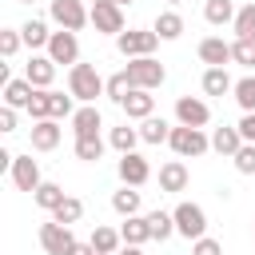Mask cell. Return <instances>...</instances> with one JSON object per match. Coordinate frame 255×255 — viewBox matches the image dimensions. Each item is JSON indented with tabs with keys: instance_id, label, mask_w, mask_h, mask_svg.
<instances>
[{
	"instance_id": "cb8c5ba5",
	"label": "cell",
	"mask_w": 255,
	"mask_h": 255,
	"mask_svg": "<svg viewBox=\"0 0 255 255\" xmlns=\"http://www.w3.org/2000/svg\"><path fill=\"white\" fill-rule=\"evenodd\" d=\"M151 32H155L159 40H179V36H183V16H179V12H159L155 24H151Z\"/></svg>"
},
{
	"instance_id": "5bb4252c",
	"label": "cell",
	"mask_w": 255,
	"mask_h": 255,
	"mask_svg": "<svg viewBox=\"0 0 255 255\" xmlns=\"http://www.w3.org/2000/svg\"><path fill=\"white\" fill-rule=\"evenodd\" d=\"M120 108H124V116H128V120H139V124H143V120L155 112V96H151V92H143V88H131V92L124 96V104H120Z\"/></svg>"
},
{
	"instance_id": "b9f144b4",
	"label": "cell",
	"mask_w": 255,
	"mask_h": 255,
	"mask_svg": "<svg viewBox=\"0 0 255 255\" xmlns=\"http://www.w3.org/2000/svg\"><path fill=\"white\" fill-rule=\"evenodd\" d=\"M235 128H239V135H243V143H255V112H243V120H239Z\"/></svg>"
},
{
	"instance_id": "60d3db41",
	"label": "cell",
	"mask_w": 255,
	"mask_h": 255,
	"mask_svg": "<svg viewBox=\"0 0 255 255\" xmlns=\"http://www.w3.org/2000/svg\"><path fill=\"white\" fill-rule=\"evenodd\" d=\"M191 255H223V243H219V239H211V235H203V239H195V243H191Z\"/></svg>"
},
{
	"instance_id": "f6af8a7d",
	"label": "cell",
	"mask_w": 255,
	"mask_h": 255,
	"mask_svg": "<svg viewBox=\"0 0 255 255\" xmlns=\"http://www.w3.org/2000/svg\"><path fill=\"white\" fill-rule=\"evenodd\" d=\"M116 255H143V247H131V243H124V247H120Z\"/></svg>"
},
{
	"instance_id": "f1b7e54d",
	"label": "cell",
	"mask_w": 255,
	"mask_h": 255,
	"mask_svg": "<svg viewBox=\"0 0 255 255\" xmlns=\"http://www.w3.org/2000/svg\"><path fill=\"white\" fill-rule=\"evenodd\" d=\"M139 203H143V199H139L135 187H120V191H112V207H116V215H124V219H128V215H139Z\"/></svg>"
},
{
	"instance_id": "6da1fadb",
	"label": "cell",
	"mask_w": 255,
	"mask_h": 255,
	"mask_svg": "<svg viewBox=\"0 0 255 255\" xmlns=\"http://www.w3.org/2000/svg\"><path fill=\"white\" fill-rule=\"evenodd\" d=\"M108 80L96 72V64H76L68 68V96H76L80 104H96V96H104Z\"/></svg>"
},
{
	"instance_id": "681fc988",
	"label": "cell",
	"mask_w": 255,
	"mask_h": 255,
	"mask_svg": "<svg viewBox=\"0 0 255 255\" xmlns=\"http://www.w3.org/2000/svg\"><path fill=\"white\" fill-rule=\"evenodd\" d=\"M167 4H183V0H167Z\"/></svg>"
},
{
	"instance_id": "484cf974",
	"label": "cell",
	"mask_w": 255,
	"mask_h": 255,
	"mask_svg": "<svg viewBox=\"0 0 255 255\" xmlns=\"http://www.w3.org/2000/svg\"><path fill=\"white\" fill-rule=\"evenodd\" d=\"M64 199H68V195H64V187H60V183H40V187L32 191V203H36L40 211H56Z\"/></svg>"
},
{
	"instance_id": "4fadbf2b",
	"label": "cell",
	"mask_w": 255,
	"mask_h": 255,
	"mask_svg": "<svg viewBox=\"0 0 255 255\" xmlns=\"http://www.w3.org/2000/svg\"><path fill=\"white\" fill-rule=\"evenodd\" d=\"M24 80H28L32 88L48 92V88H52V80H56V64H52V56H32V60H28V68H24Z\"/></svg>"
},
{
	"instance_id": "ffe728a7",
	"label": "cell",
	"mask_w": 255,
	"mask_h": 255,
	"mask_svg": "<svg viewBox=\"0 0 255 255\" xmlns=\"http://www.w3.org/2000/svg\"><path fill=\"white\" fill-rule=\"evenodd\" d=\"M120 235H124V243L143 247V243L151 239V223H147V215H128V219H124V227H120Z\"/></svg>"
},
{
	"instance_id": "4316f807",
	"label": "cell",
	"mask_w": 255,
	"mask_h": 255,
	"mask_svg": "<svg viewBox=\"0 0 255 255\" xmlns=\"http://www.w3.org/2000/svg\"><path fill=\"white\" fill-rule=\"evenodd\" d=\"M20 36H24V44H28V48H48V40H52L48 24H44V20H36V16L20 24Z\"/></svg>"
},
{
	"instance_id": "d590c367",
	"label": "cell",
	"mask_w": 255,
	"mask_h": 255,
	"mask_svg": "<svg viewBox=\"0 0 255 255\" xmlns=\"http://www.w3.org/2000/svg\"><path fill=\"white\" fill-rule=\"evenodd\" d=\"M131 92V80H128V72H116L112 80H108V88H104V96L108 100H116V104H124V96Z\"/></svg>"
},
{
	"instance_id": "83f0119b",
	"label": "cell",
	"mask_w": 255,
	"mask_h": 255,
	"mask_svg": "<svg viewBox=\"0 0 255 255\" xmlns=\"http://www.w3.org/2000/svg\"><path fill=\"white\" fill-rule=\"evenodd\" d=\"M108 143H112L120 155H128V151H135V143H139V128L120 124V128H112V131H108Z\"/></svg>"
},
{
	"instance_id": "2e32d148",
	"label": "cell",
	"mask_w": 255,
	"mask_h": 255,
	"mask_svg": "<svg viewBox=\"0 0 255 255\" xmlns=\"http://www.w3.org/2000/svg\"><path fill=\"white\" fill-rule=\"evenodd\" d=\"M100 128H104V116H100L96 104L76 108V116H72V131H76V135H100Z\"/></svg>"
},
{
	"instance_id": "5b68a950",
	"label": "cell",
	"mask_w": 255,
	"mask_h": 255,
	"mask_svg": "<svg viewBox=\"0 0 255 255\" xmlns=\"http://www.w3.org/2000/svg\"><path fill=\"white\" fill-rule=\"evenodd\" d=\"M167 143H171V151L179 159H199L203 151H211V139L203 135V128H183V124L171 128V139Z\"/></svg>"
},
{
	"instance_id": "8992f818",
	"label": "cell",
	"mask_w": 255,
	"mask_h": 255,
	"mask_svg": "<svg viewBox=\"0 0 255 255\" xmlns=\"http://www.w3.org/2000/svg\"><path fill=\"white\" fill-rule=\"evenodd\" d=\"M116 48H120V56L139 60V56H151V52L159 48V36H155L151 28H128V32L116 36Z\"/></svg>"
},
{
	"instance_id": "603a6c76",
	"label": "cell",
	"mask_w": 255,
	"mask_h": 255,
	"mask_svg": "<svg viewBox=\"0 0 255 255\" xmlns=\"http://www.w3.org/2000/svg\"><path fill=\"white\" fill-rule=\"evenodd\" d=\"M235 12H239V8H235L231 0H207V4H203V20H207V24H215V28L235 24Z\"/></svg>"
},
{
	"instance_id": "9a60e30c",
	"label": "cell",
	"mask_w": 255,
	"mask_h": 255,
	"mask_svg": "<svg viewBox=\"0 0 255 255\" xmlns=\"http://www.w3.org/2000/svg\"><path fill=\"white\" fill-rule=\"evenodd\" d=\"M199 60H203L207 68H227V60H231V44H223L219 36H207V40H199Z\"/></svg>"
},
{
	"instance_id": "836d02e7",
	"label": "cell",
	"mask_w": 255,
	"mask_h": 255,
	"mask_svg": "<svg viewBox=\"0 0 255 255\" xmlns=\"http://www.w3.org/2000/svg\"><path fill=\"white\" fill-rule=\"evenodd\" d=\"M80 215H84V203H80L76 195H68V199H64V203H60V207L52 211V219H56V223H64V227L80 223Z\"/></svg>"
},
{
	"instance_id": "f907efd6",
	"label": "cell",
	"mask_w": 255,
	"mask_h": 255,
	"mask_svg": "<svg viewBox=\"0 0 255 255\" xmlns=\"http://www.w3.org/2000/svg\"><path fill=\"white\" fill-rule=\"evenodd\" d=\"M251 239H255V227H251Z\"/></svg>"
},
{
	"instance_id": "bcb514c9",
	"label": "cell",
	"mask_w": 255,
	"mask_h": 255,
	"mask_svg": "<svg viewBox=\"0 0 255 255\" xmlns=\"http://www.w3.org/2000/svg\"><path fill=\"white\" fill-rule=\"evenodd\" d=\"M92 4H116V0H92Z\"/></svg>"
},
{
	"instance_id": "7a4b0ae2",
	"label": "cell",
	"mask_w": 255,
	"mask_h": 255,
	"mask_svg": "<svg viewBox=\"0 0 255 255\" xmlns=\"http://www.w3.org/2000/svg\"><path fill=\"white\" fill-rule=\"evenodd\" d=\"M175 235H183L187 243H195V239H203L207 235V211L199 207V203H191V199H183V203H175Z\"/></svg>"
},
{
	"instance_id": "c3c4849f",
	"label": "cell",
	"mask_w": 255,
	"mask_h": 255,
	"mask_svg": "<svg viewBox=\"0 0 255 255\" xmlns=\"http://www.w3.org/2000/svg\"><path fill=\"white\" fill-rule=\"evenodd\" d=\"M20 4H36V0H20Z\"/></svg>"
},
{
	"instance_id": "ee69618b",
	"label": "cell",
	"mask_w": 255,
	"mask_h": 255,
	"mask_svg": "<svg viewBox=\"0 0 255 255\" xmlns=\"http://www.w3.org/2000/svg\"><path fill=\"white\" fill-rule=\"evenodd\" d=\"M68 255H96V247H92V243H80V239H76V247H72Z\"/></svg>"
},
{
	"instance_id": "52a82bcc",
	"label": "cell",
	"mask_w": 255,
	"mask_h": 255,
	"mask_svg": "<svg viewBox=\"0 0 255 255\" xmlns=\"http://www.w3.org/2000/svg\"><path fill=\"white\" fill-rule=\"evenodd\" d=\"M40 247L48 251V255H68L72 247H76V235H72V227H64V223H40Z\"/></svg>"
},
{
	"instance_id": "d6986e66",
	"label": "cell",
	"mask_w": 255,
	"mask_h": 255,
	"mask_svg": "<svg viewBox=\"0 0 255 255\" xmlns=\"http://www.w3.org/2000/svg\"><path fill=\"white\" fill-rule=\"evenodd\" d=\"M187 187V167L183 159H167L159 167V191H183Z\"/></svg>"
},
{
	"instance_id": "e575fe53",
	"label": "cell",
	"mask_w": 255,
	"mask_h": 255,
	"mask_svg": "<svg viewBox=\"0 0 255 255\" xmlns=\"http://www.w3.org/2000/svg\"><path fill=\"white\" fill-rule=\"evenodd\" d=\"M235 104H239L243 112H255V76L235 80Z\"/></svg>"
},
{
	"instance_id": "d6a6232c",
	"label": "cell",
	"mask_w": 255,
	"mask_h": 255,
	"mask_svg": "<svg viewBox=\"0 0 255 255\" xmlns=\"http://www.w3.org/2000/svg\"><path fill=\"white\" fill-rule=\"evenodd\" d=\"M235 40H255V4H243L235 12Z\"/></svg>"
},
{
	"instance_id": "30bf717a",
	"label": "cell",
	"mask_w": 255,
	"mask_h": 255,
	"mask_svg": "<svg viewBox=\"0 0 255 255\" xmlns=\"http://www.w3.org/2000/svg\"><path fill=\"white\" fill-rule=\"evenodd\" d=\"M120 179H124V187H143L147 179H151V163L139 155V151H128V155H120Z\"/></svg>"
},
{
	"instance_id": "4dcf8cb0",
	"label": "cell",
	"mask_w": 255,
	"mask_h": 255,
	"mask_svg": "<svg viewBox=\"0 0 255 255\" xmlns=\"http://www.w3.org/2000/svg\"><path fill=\"white\" fill-rule=\"evenodd\" d=\"M76 159L100 163V159H104V139H100V135H76Z\"/></svg>"
},
{
	"instance_id": "8fae6325",
	"label": "cell",
	"mask_w": 255,
	"mask_h": 255,
	"mask_svg": "<svg viewBox=\"0 0 255 255\" xmlns=\"http://www.w3.org/2000/svg\"><path fill=\"white\" fill-rule=\"evenodd\" d=\"M92 28L104 36H120L124 32V8L120 4H92Z\"/></svg>"
},
{
	"instance_id": "1f68e13d",
	"label": "cell",
	"mask_w": 255,
	"mask_h": 255,
	"mask_svg": "<svg viewBox=\"0 0 255 255\" xmlns=\"http://www.w3.org/2000/svg\"><path fill=\"white\" fill-rule=\"evenodd\" d=\"M147 223H151V239H159V243L175 235V215H171V211H151Z\"/></svg>"
},
{
	"instance_id": "e0dca14e",
	"label": "cell",
	"mask_w": 255,
	"mask_h": 255,
	"mask_svg": "<svg viewBox=\"0 0 255 255\" xmlns=\"http://www.w3.org/2000/svg\"><path fill=\"white\" fill-rule=\"evenodd\" d=\"M60 135H64V128H60L56 120H40V124H32V147H36V151H52V147L60 143Z\"/></svg>"
},
{
	"instance_id": "7bdbcfd3",
	"label": "cell",
	"mask_w": 255,
	"mask_h": 255,
	"mask_svg": "<svg viewBox=\"0 0 255 255\" xmlns=\"http://www.w3.org/2000/svg\"><path fill=\"white\" fill-rule=\"evenodd\" d=\"M0 131H16V108H0Z\"/></svg>"
},
{
	"instance_id": "7dc6e473",
	"label": "cell",
	"mask_w": 255,
	"mask_h": 255,
	"mask_svg": "<svg viewBox=\"0 0 255 255\" xmlns=\"http://www.w3.org/2000/svg\"><path fill=\"white\" fill-rule=\"evenodd\" d=\"M116 4H120V8H124V4H131V0H116Z\"/></svg>"
},
{
	"instance_id": "d4e9b609",
	"label": "cell",
	"mask_w": 255,
	"mask_h": 255,
	"mask_svg": "<svg viewBox=\"0 0 255 255\" xmlns=\"http://www.w3.org/2000/svg\"><path fill=\"white\" fill-rule=\"evenodd\" d=\"M203 92L207 96H227V92H235V80L227 76V68H207L203 72Z\"/></svg>"
},
{
	"instance_id": "ba28073f",
	"label": "cell",
	"mask_w": 255,
	"mask_h": 255,
	"mask_svg": "<svg viewBox=\"0 0 255 255\" xmlns=\"http://www.w3.org/2000/svg\"><path fill=\"white\" fill-rule=\"evenodd\" d=\"M48 56H52V64H68V68H76L80 64V40H76V32H52V40H48Z\"/></svg>"
},
{
	"instance_id": "9c48e42d",
	"label": "cell",
	"mask_w": 255,
	"mask_h": 255,
	"mask_svg": "<svg viewBox=\"0 0 255 255\" xmlns=\"http://www.w3.org/2000/svg\"><path fill=\"white\" fill-rule=\"evenodd\" d=\"M175 120H179L183 128H207L211 108H207L199 96H179V100H175Z\"/></svg>"
},
{
	"instance_id": "ab89813d",
	"label": "cell",
	"mask_w": 255,
	"mask_h": 255,
	"mask_svg": "<svg viewBox=\"0 0 255 255\" xmlns=\"http://www.w3.org/2000/svg\"><path fill=\"white\" fill-rule=\"evenodd\" d=\"M20 44H24L20 28H4V32H0V56H4V60H8V56H16V52H20Z\"/></svg>"
},
{
	"instance_id": "277c9868",
	"label": "cell",
	"mask_w": 255,
	"mask_h": 255,
	"mask_svg": "<svg viewBox=\"0 0 255 255\" xmlns=\"http://www.w3.org/2000/svg\"><path fill=\"white\" fill-rule=\"evenodd\" d=\"M128 80H131V88H143V92H151V88H159L163 80H167V68L155 60V56H139V60H128Z\"/></svg>"
},
{
	"instance_id": "8d00e7d4",
	"label": "cell",
	"mask_w": 255,
	"mask_h": 255,
	"mask_svg": "<svg viewBox=\"0 0 255 255\" xmlns=\"http://www.w3.org/2000/svg\"><path fill=\"white\" fill-rule=\"evenodd\" d=\"M48 100H52V120H72V116H76V108H72V100H76V96L48 92Z\"/></svg>"
},
{
	"instance_id": "44dd1931",
	"label": "cell",
	"mask_w": 255,
	"mask_h": 255,
	"mask_svg": "<svg viewBox=\"0 0 255 255\" xmlns=\"http://www.w3.org/2000/svg\"><path fill=\"white\" fill-rule=\"evenodd\" d=\"M243 147V135H239V128H215L211 131V151H219V155H235Z\"/></svg>"
},
{
	"instance_id": "ac0fdd59",
	"label": "cell",
	"mask_w": 255,
	"mask_h": 255,
	"mask_svg": "<svg viewBox=\"0 0 255 255\" xmlns=\"http://www.w3.org/2000/svg\"><path fill=\"white\" fill-rule=\"evenodd\" d=\"M32 100H36V88H32L28 80H8V84H4V108H24V112H28Z\"/></svg>"
},
{
	"instance_id": "f546056e",
	"label": "cell",
	"mask_w": 255,
	"mask_h": 255,
	"mask_svg": "<svg viewBox=\"0 0 255 255\" xmlns=\"http://www.w3.org/2000/svg\"><path fill=\"white\" fill-rule=\"evenodd\" d=\"M88 243L96 247V255H116V251H120V243H124V235H120V231H112V227H96Z\"/></svg>"
},
{
	"instance_id": "7c38bea8",
	"label": "cell",
	"mask_w": 255,
	"mask_h": 255,
	"mask_svg": "<svg viewBox=\"0 0 255 255\" xmlns=\"http://www.w3.org/2000/svg\"><path fill=\"white\" fill-rule=\"evenodd\" d=\"M12 183L20 187V191H36L44 179H40V163L32 159V155H16V163H12Z\"/></svg>"
},
{
	"instance_id": "3957f363",
	"label": "cell",
	"mask_w": 255,
	"mask_h": 255,
	"mask_svg": "<svg viewBox=\"0 0 255 255\" xmlns=\"http://www.w3.org/2000/svg\"><path fill=\"white\" fill-rule=\"evenodd\" d=\"M48 16L64 32H80L84 24H92V8H84V0H52L48 4Z\"/></svg>"
},
{
	"instance_id": "f35d334b",
	"label": "cell",
	"mask_w": 255,
	"mask_h": 255,
	"mask_svg": "<svg viewBox=\"0 0 255 255\" xmlns=\"http://www.w3.org/2000/svg\"><path fill=\"white\" fill-rule=\"evenodd\" d=\"M231 159H235V171L239 175H255V143H243Z\"/></svg>"
},
{
	"instance_id": "74e56055",
	"label": "cell",
	"mask_w": 255,
	"mask_h": 255,
	"mask_svg": "<svg viewBox=\"0 0 255 255\" xmlns=\"http://www.w3.org/2000/svg\"><path fill=\"white\" fill-rule=\"evenodd\" d=\"M231 60L243 68H255V40H235L231 44Z\"/></svg>"
},
{
	"instance_id": "7402d4cb",
	"label": "cell",
	"mask_w": 255,
	"mask_h": 255,
	"mask_svg": "<svg viewBox=\"0 0 255 255\" xmlns=\"http://www.w3.org/2000/svg\"><path fill=\"white\" fill-rule=\"evenodd\" d=\"M139 139H143V143H167V139H171V124H167L163 116H147V120L139 124Z\"/></svg>"
}]
</instances>
